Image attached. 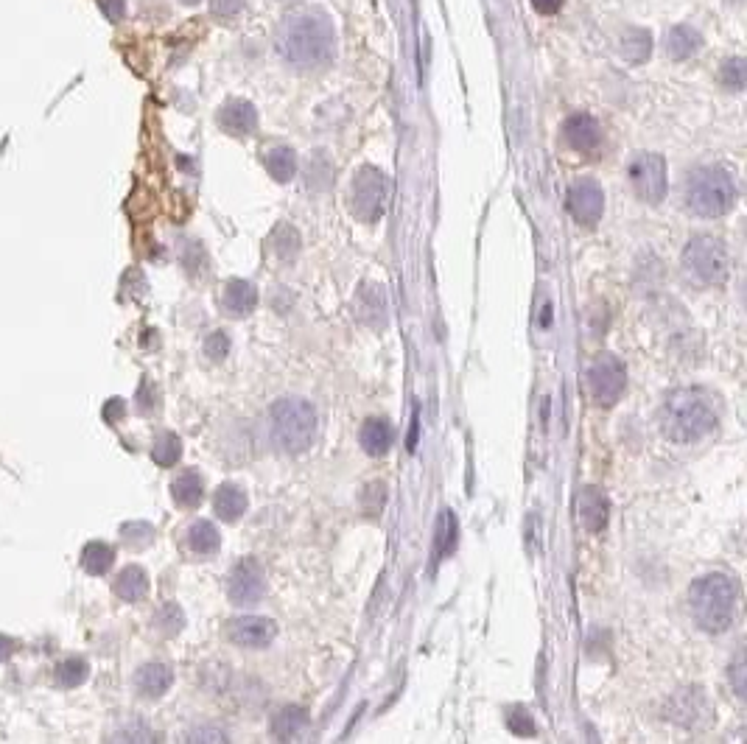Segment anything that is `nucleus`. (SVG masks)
Segmentation results:
<instances>
[{"instance_id": "obj_1", "label": "nucleus", "mask_w": 747, "mask_h": 744, "mask_svg": "<svg viewBox=\"0 0 747 744\" xmlns=\"http://www.w3.org/2000/svg\"><path fill=\"white\" fill-rule=\"evenodd\" d=\"M275 48L289 65L300 70L328 68L336 56V31L319 6H300L277 23Z\"/></svg>"}, {"instance_id": "obj_2", "label": "nucleus", "mask_w": 747, "mask_h": 744, "mask_svg": "<svg viewBox=\"0 0 747 744\" xmlns=\"http://www.w3.org/2000/svg\"><path fill=\"white\" fill-rule=\"evenodd\" d=\"M661 423L669 440L675 442H697L706 437L708 431L717 426V409L711 406L703 389H675L664 403Z\"/></svg>"}, {"instance_id": "obj_3", "label": "nucleus", "mask_w": 747, "mask_h": 744, "mask_svg": "<svg viewBox=\"0 0 747 744\" xmlns=\"http://www.w3.org/2000/svg\"><path fill=\"white\" fill-rule=\"evenodd\" d=\"M736 582L725 574H706L697 579L689 593V605H692L694 621L697 627H703L706 633H725L736 616Z\"/></svg>"}, {"instance_id": "obj_4", "label": "nucleus", "mask_w": 747, "mask_h": 744, "mask_svg": "<svg viewBox=\"0 0 747 744\" xmlns=\"http://www.w3.org/2000/svg\"><path fill=\"white\" fill-rule=\"evenodd\" d=\"M272 434L280 451L297 456L305 454L314 437H317V412L308 400L300 398H283L272 406Z\"/></svg>"}, {"instance_id": "obj_5", "label": "nucleus", "mask_w": 747, "mask_h": 744, "mask_svg": "<svg viewBox=\"0 0 747 744\" xmlns=\"http://www.w3.org/2000/svg\"><path fill=\"white\" fill-rule=\"evenodd\" d=\"M736 202V185L731 174L720 166H703L689 174L686 182V205L694 216L717 219L725 216Z\"/></svg>"}, {"instance_id": "obj_6", "label": "nucleus", "mask_w": 747, "mask_h": 744, "mask_svg": "<svg viewBox=\"0 0 747 744\" xmlns=\"http://www.w3.org/2000/svg\"><path fill=\"white\" fill-rule=\"evenodd\" d=\"M683 266L686 272L703 283V286H722L731 272V258L720 238L714 235H694L683 249Z\"/></svg>"}, {"instance_id": "obj_7", "label": "nucleus", "mask_w": 747, "mask_h": 744, "mask_svg": "<svg viewBox=\"0 0 747 744\" xmlns=\"http://www.w3.org/2000/svg\"><path fill=\"white\" fill-rule=\"evenodd\" d=\"M627 177H630V185L641 202L647 205H658L664 202L666 191H669V177H666V160L661 154L652 152H638L633 160H630V168H627Z\"/></svg>"}, {"instance_id": "obj_8", "label": "nucleus", "mask_w": 747, "mask_h": 744, "mask_svg": "<svg viewBox=\"0 0 747 744\" xmlns=\"http://www.w3.org/2000/svg\"><path fill=\"white\" fill-rule=\"evenodd\" d=\"M585 381H588V395H591V400H594L596 406L608 409L613 403H619V398L624 395L627 370H624V364L616 359V356L602 353V356H596L594 364L588 367Z\"/></svg>"}, {"instance_id": "obj_9", "label": "nucleus", "mask_w": 747, "mask_h": 744, "mask_svg": "<svg viewBox=\"0 0 747 744\" xmlns=\"http://www.w3.org/2000/svg\"><path fill=\"white\" fill-rule=\"evenodd\" d=\"M387 205V182L384 174L375 166H361L356 180H353V213L361 221L373 224L381 219Z\"/></svg>"}, {"instance_id": "obj_10", "label": "nucleus", "mask_w": 747, "mask_h": 744, "mask_svg": "<svg viewBox=\"0 0 747 744\" xmlns=\"http://www.w3.org/2000/svg\"><path fill=\"white\" fill-rule=\"evenodd\" d=\"M568 213L580 227H596L602 213H605V193L599 188V182L591 177H580L568 188Z\"/></svg>"}, {"instance_id": "obj_11", "label": "nucleus", "mask_w": 747, "mask_h": 744, "mask_svg": "<svg viewBox=\"0 0 747 744\" xmlns=\"http://www.w3.org/2000/svg\"><path fill=\"white\" fill-rule=\"evenodd\" d=\"M263 593H266L263 568L255 560H241L233 568L230 579H227V596H230V602L238 607L255 605V602H261Z\"/></svg>"}, {"instance_id": "obj_12", "label": "nucleus", "mask_w": 747, "mask_h": 744, "mask_svg": "<svg viewBox=\"0 0 747 744\" xmlns=\"http://www.w3.org/2000/svg\"><path fill=\"white\" fill-rule=\"evenodd\" d=\"M224 633L238 647L263 649L275 641L277 624L272 619H263V616H241V619L227 621Z\"/></svg>"}, {"instance_id": "obj_13", "label": "nucleus", "mask_w": 747, "mask_h": 744, "mask_svg": "<svg viewBox=\"0 0 747 744\" xmlns=\"http://www.w3.org/2000/svg\"><path fill=\"white\" fill-rule=\"evenodd\" d=\"M666 717L672 719L675 725H686V728H692V725H700L703 719L711 717V711H708L706 703V694L700 689H683L678 691L669 705H666ZM706 725V722H703Z\"/></svg>"}, {"instance_id": "obj_14", "label": "nucleus", "mask_w": 747, "mask_h": 744, "mask_svg": "<svg viewBox=\"0 0 747 744\" xmlns=\"http://www.w3.org/2000/svg\"><path fill=\"white\" fill-rule=\"evenodd\" d=\"M219 129L233 135V138H247L258 129V110L249 104L247 98H230L219 110Z\"/></svg>"}, {"instance_id": "obj_15", "label": "nucleus", "mask_w": 747, "mask_h": 744, "mask_svg": "<svg viewBox=\"0 0 747 744\" xmlns=\"http://www.w3.org/2000/svg\"><path fill=\"white\" fill-rule=\"evenodd\" d=\"M563 140L568 143V149H574V152H594L596 146L602 143L599 121H596L594 115H585V112L571 115L566 124H563Z\"/></svg>"}, {"instance_id": "obj_16", "label": "nucleus", "mask_w": 747, "mask_h": 744, "mask_svg": "<svg viewBox=\"0 0 747 744\" xmlns=\"http://www.w3.org/2000/svg\"><path fill=\"white\" fill-rule=\"evenodd\" d=\"M577 518L588 532H602L610 518V504L605 493L596 487H585L577 498Z\"/></svg>"}, {"instance_id": "obj_17", "label": "nucleus", "mask_w": 747, "mask_h": 744, "mask_svg": "<svg viewBox=\"0 0 747 744\" xmlns=\"http://www.w3.org/2000/svg\"><path fill=\"white\" fill-rule=\"evenodd\" d=\"M174 683V672L166 663H143L135 672V691L146 700H157L163 697Z\"/></svg>"}, {"instance_id": "obj_18", "label": "nucleus", "mask_w": 747, "mask_h": 744, "mask_svg": "<svg viewBox=\"0 0 747 744\" xmlns=\"http://www.w3.org/2000/svg\"><path fill=\"white\" fill-rule=\"evenodd\" d=\"M258 305V291L247 280H230L222 291V308L227 317L244 319L255 311Z\"/></svg>"}, {"instance_id": "obj_19", "label": "nucleus", "mask_w": 747, "mask_h": 744, "mask_svg": "<svg viewBox=\"0 0 747 744\" xmlns=\"http://www.w3.org/2000/svg\"><path fill=\"white\" fill-rule=\"evenodd\" d=\"M308 728V711L303 705H283L272 717V739L277 744H291Z\"/></svg>"}, {"instance_id": "obj_20", "label": "nucleus", "mask_w": 747, "mask_h": 744, "mask_svg": "<svg viewBox=\"0 0 747 744\" xmlns=\"http://www.w3.org/2000/svg\"><path fill=\"white\" fill-rule=\"evenodd\" d=\"M700 48H703V37L692 26H675L669 31V37H666V54L672 56L675 62L692 59Z\"/></svg>"}, {"instance_id": "obj_21", "label": "nucleus", "mask_w": 747, "mask_h": 744, "mask_svg": "<svg viewBox=\"0 0 747 744\" xmlns=\"http://www.w3.org/2000/svg\"><path fill=\"white\" fill-rule=\"evenodd\" d=\"M213 510H216V515L222 521L233 524V521H238L247 512V493L241 487H236V484H222L216 490V496H213Z\"/></svg>"}, {"instance_id": "obj_22", "label": "nucleus", "mask_w": 747, "mask_h": 744, "mask_svg": "<svg viewBox=\"0 0 747 744\" xmlns=\"http://www.w3.org/2000/svg\"><path fill=\"white\" fill-rule=\"evenodd\" d=\"M359 442L370 456H384L389 451V445H392V426L384 417H370L361 426Z\"/></svg>"}, {"instance_id": "obj_23", "label": "nucleus", "mask_w": 747, "mask_h": 744, "mask_svg": "<svg viewBox=\"0 0 747 744\" xmlns=\"http://www.w3.org/2000/svg\"><path fill=\"white\" fill-rule=\"evenodd\" d=\"M115 596L124 602H140L149 593V577L140 565H126L124 571L115 577Z\"/></svg>"}, {"instance_id": "obj_24", "label": "nucleus", "mask_w": 747, "mask_h": 744, "mask_svg": "<svg viewBox=\"0 0 747 744\" xmlns=\"http://www.w3.org/2000/svg\"><path fill=\"white\" fill-rule=\"evenodd\" d=\"M171 496L174 501L185 507V510H194L202 504V498H205V484H202V476L196 473V470H185L180 473L174 484H171Z\"/></svg>"}, {"instance_id": "obj_25", "label": "nucleus", "mask_w": 747, "mask_h": 744, "mask_svg": "<svg viewBox=\"0 0 747 744\" xmlns=\"http://www.w3.org/2000/svg\"><path fill=\"white\" fill-rule=\"evenodd\" d=\"M359 314L367 325L381 328L387 319V297L378 286H361L359 291Z\"/></svg>"}, {"instance_id": "obj_26", "label": "nucleus", "mask_w": 747, "mask_h": 744, "mask_svg": "<svg viewBox=\"0 0 747 744\" xmlns=\"http://www.w3.org/2000/svg\"><path fill=\"white\" fill-rule=\"evenodd\" d=\"M619 48H622V56L627 62L641 65V62H647L652 54V34L647 28H627L622 34Z\"/></svg>"}, {"instance_id": "obj_27", "label": "nucleus", "mask_w": 747, "mask_h": 744, "mask_svg": "<svg viewBox=\"0 0 747 744\" xmlns=\"http://www.w3.org/2000/svg\"><path fill=\"white\" fill-rule=\"evenodd\" d=\"M115 563V549H112L110 543H104V540H93V543H87L82 552V568L87 574H93V577H101V574H107L110 571V565Z\"/></svg>"}, {"instance_id": "obj_28", "label": "nucleus", "mask_w": 747, "mask_h": 744, "mask_svg": "<svg viewBox=\"0 0 747 744\" xmlns=\"http://www.w3.org/2000/svg\"><path fill=\"white\" fill-rule=\"evenodd\" d=\"M107 744H157V733L146 719H129L110 733Z\"/></svg>"}, {"instance_id": "obj_29", "label": "nucleus", "mask_w": 747, "mask_h": 744, "mask_svg": "<svg viewBox=\"0 0 747 744\" xmlns=\"http://www.w3.org/2000/svg\"><path fill=\"white\" fill-rule=\"evenodd\" d=\"M266 171L272 174V180L289 182L297 174V154L289 146H275L266 152Z\"/></svg>"}, {"instance_id": "obj_30", "label": "nucleus", "mask_w": 747, "mask_h": 744, "mask_svg": "<svg viewBox=\"0 0 747 744\" xmlns=\"http://www.w3.org/2000/svg\"><path fill=\"white\" fill-rule=\"evenodd\" d=\"M219 543H222V535H219V529L210 524V521H194L191 529H188V546L196 554L219 552Z\"/></svg>"}, {"instance_id": "obj_31", "label": "nucleus", "mask_w": 747, "mask_h": 744, "mask_svg": "<svg viewBox=\"0 0 747 744\" xmlns=\"http://www.w3.org/2000/svg\"><path fill=\"white\" fill-rule=\"evenodd\" d=\"M180 456H182V442L174 431H163V434L154 440L152 459L160 465V468H171V465H177V462H180Z\"/></svg>"}, {"instance_id": "obj_32", "label": "nucleus", "mask_w": 747, "mask_h": 744, "mask_svg": "<svg viewBox=\"0 0 747 744\" xmlns=\"http://www.w3.org/2000/svg\"><path fill=\"white\" fill-rule=\"evenodd\" d=\"M87 675H90V666H87L84 658H76V655H73V658H65V661L56 666V683H59V686H68V689L82 686L84 680H87Z\"/></svg>"}, {"instance_id": "obj_33", "label": "nucleus", "mask_w": 747, "mask_h": 744, "mask_svg": "<svg viewBox=\"0 0 747 744\" xmlns=\"http://www.w3.org/2000/svg\"><path fill=\"white\" fill-rule=\"evenodd\" d=\"M720 82L722 87H728L731 93H742L747 84V62L742 56L725 59L720 68Z\"/></svg>"}, {"instance_id": "obj_34", "label": "nucleus", "mask_w": 747, "mask_h": 744, "mask_svg": "<svg viewBox=\"0 0 747 744\" xmlns=\"http://www.w3.org/2000/svg\"><path fill=\"white\" fill-rule=\"evenodd\" d=\"M457 538H459L457 518H454V512L445 510L443 521H440V532H437V560H443V557H448V554L454 552Z\"/></svg>"}, {"instance_id": "obj_35", "label": "nucleus", "mask_w": 747, "mask_h": 744, "mask_svg": "<svg viewBox=\"0 0 747 744\" xmlns=\"http://www.w3.org/2000/svg\"><path fill=\"white\" fill-rule=\"evenodd\" d=\"M272 241H275L277 258H283V261H291L300 252V233L291 224H280L272 235Z\"/></svg>"}, {"instance_id": "obj_36", "label": "nucleus", "mask_w": 747, "mask_h": 744, "mask_svg": "<svg viewBox=\"0 0 747 744\" xmlns=\"http://www.w3.org/2000/svg\"><path fill=\"white\" fill-rule=\"evenodd\" d=\"M180 744H230L227 733L219 725H194L191 731L182 736Z\"/></svg>"}, {"instance_id": "obj_37", "label": "nucleus", "mask_w": 747, "mask_h": 744, "mask_svg": "<svg viewBox=\"0 0 747 744\" xmlns=\"http://www.w3.org/2000/svg\"><path fill=\"white\" fill-rule=\"evenodd\" d=\"M154 627L163 635H177L185 627V616L177 605L160 607V613L154 616Z\"/></svg>"}, {"instance_id": "obj_38", "label": "nucleus", "mask_w": 747, "mask_h": 744, "mask_svg": "<svg viewBox=\"0 0 747 744\" xmlns=\"http://www.w3.org/2000/svg\"><path fill=\"white\" fill-rule=\"evenodd\" d=\"M121 538L129 543V546H149V540L154 538V529L143 521H135V524H126L121 529Z\"/></svg>"}, {"instance_id": "obj_39", "label": "nucleus", "mask_w": 747, "mask_h": 744, "mask_svg": "<svg viewBox=\"0 0 747 744\" xmlns=\"http://www.w3.org/2000/svg\"><path fill=\"white\" fill-rule=\"evenodd\" d=\"M227 353H230V339H227V333H210L208 339H205V356H208L210 361H224L227 359Z\"/></svg>"}, {"instance_id": "obj_40", "label": "nucleus", "mask_w": 747, "mask_h": 744, "mask_svg": "<svg viewBox=\"0 0 747 744\" xmlns=\"http://www.w3.org/2000/svg\"><path fill=\"white\" fill-rule=\"evenodd\" d=\"M507 725H510V731L515 733V736H535V722H532V717H529L526 711H521V708L510 711Z\"/></svg>"}, {"instance_id": "obj_41", "label": "nucleus", "mask_w": 747, "mask_h": 744, "mask_svg": "<svg viewBox=\"0 0 747 744\" xmlns=\"http://www.w3.org/2000/svg\"><path fill=\"white\" fill-rule=\"evenodd\" d=\"M244 9V0H210V14L219 20H233Z\"/></svg>"}, {"instance_id": "obj_42", "label": "nucleus", "mask_w": 747, "mask_h": 744, "mask_svg": "<svg viewBox=\"0 0 747 744\" xmlns=\"http://www.w3.org/2000/svg\"><path fill=\"white\" fill-rule=\"evenodd\" d=\"M731 683H734L736 697H745V694H747V686H745V655H742V652L736 655L734 666H731Z\"/></svg>"}, {"instance_id": "obj_43", "label": "nucleus", "mask_w": 747, "mask_h": 744, "mask_svg": "<svg viewBox=\"0 0 747 744\" xmlns=\"http://www.w3.org/2000/svg\"><path fill=\"white\" fill-rule=\"evenodd\" d=\"M98 3H101V12L107 14L112 23L124 20V14H126V3H124V0H98Z\"/></svg>"}, {"instance_id": "obj_44", "label": "nucleus", "mask_w": 747, "mask_h": 744, "mask_svg": "<svg viewBox=\"0 0 747 744\" xmlns=\"http://www.w3.org/2000/svg\"><path fill=\"white\" fill-rule=\"evenodd\" d=\"M532 6H535V12L538 14H554L560 12L563 0H532Z\"/></svg>"}, {"instance_id": "obj_45", "label": "nucleus", "mask_w": 747, "mask_h": 744, "mask_svg": "<svg viewBox=\"0 0 747 744\" xmlns=\"http://www.w3.org/2000/svg\"><path fill=\"white\" fill-rule=\"evenodd\" d=\"M104 417H107L110 423L112 420H118V417H124V400L121 398L110 400V403H107V409H104Z\"/></svg>"}, {"instance_id": "obj_46", "label": "nucleus", "mask_w": 747, "mask_h": 744, "mask_svg": "<svg viewBox=\"0 0 747 744\" xmlns=\"http://www.w3.org/2000/svg\"><path fill=\"white\" fill-rule=\"evenodd\" d=\"M14 647H17V644H14L9 635H0V661H6L14 652Z\"/></svg>"}, {"instance_id": "obj_47", "label": "nucleus", "mask_w": 747, "mask_h": 744, "mask_svg": "<svg viewBox=\"0 0 747 744\" xmlns=\"http://www.w3.org/2000/svg\"><path fill=\"white\" fill-rule=\"evenodd\" d=\"M180 3H185V6H196L199 0H180Z\"/></svg>"}, {"instance_id": "obj_48", "label": "nucleus", "mask_w": 747, "mask_h": 744, "mask_svg": "<svg viewBox=\"0 0 747 744\" xmlns=\"http://www.w3.org/2000/svg\"><path fill=\"white\" fill-rule=\"evenodd\" d=\"M731 3H742V0H731Z\"/></svg>"}]
</instances>
